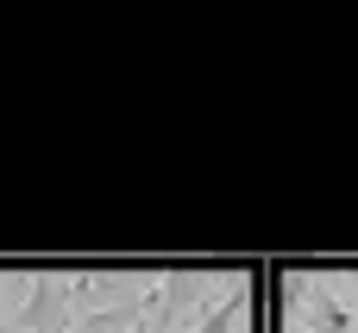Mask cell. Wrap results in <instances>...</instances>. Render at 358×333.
<instances>
[{
  "instance_id": "1",
  "label": "cell",
  "mask_w": 358,
  "mask_h": 333,
  "mask_svg": "<svg viewBox=\"0 0 358 333\" xmlns=\"http://www.w3.org/2000/svg\"><path fill=\"white\" fill-rule=\"evenodd\" d=\"M69 315H76V277H63V271L25 277V302L13 315L19 333H69Z\"/></svg>"
},
{
  "instance_id": "2",
  "label": "cell",
  "mask_w": 358,
  "mask_h": 333,
  "mask_svg": "<svg viewBox=\"0 0 358 333\" xmlns=\"http://www.w3.org/2000/svg\"><path fill=\"white\" fill-rule=\"evenodd\" d=\"M296 296H308V333H358L352 302L334 296V283H308V277H289Z\"/></svg>"
},
{
  "instance_id": "3",
  "label": "cell",
  "mask_w": 358,
  "mask_h": 333,
  "mask_svg": "<svg viewBox=\"0 0 358 333\" xmlns=\"http://www.w3.org/2000/svg\"><path fill=\"white\" fill-rule=\"evenodd\" d=\"M239 302H245V283H227V296L208 302V315L195 321V333H233L239 327Z\"/></svg>"
},
{
  "instance_id": "4",
  "label": "cell",
  "mask_w": 358,
  "mask_h": 333,
  "mask_svg": "<svg viewBox=\"0 0 358 333\" xmlns=\"http://www.w3.org/2000/svg\"><path fill=\"white\" fill-rule=\"evenodd\" d=\"M157 302H164V290L151 283V290H145V309L132 315V327H126V333H151V309H157Z\"/></svg>"
},
{
  "instance_id": "5",
  "label": "cell",
  "mask_w": 358,
  "mask_h": 333,
  "mask_svg": "<svg viewBox=\"0 0 358 333\" xmlns=\"http://www.w3.org/2000/svg\"><path fill=\"white\" fill-rule=\"evenodd\" d=\"M352 315H358V302H352Z\"/></svg>"
},
{
  "instance_id": "6",
  "label": "cell",
  "mask_w": 358,
  "mask_h": 333,
  "mask_svg": "<svg viewBox=\"0 0 358 333\" xmlns=\"http://www.w3.org/2000/svg\"><path fill=\"white\" fill-rule=\"evenodd\" d=\"M69 333H76V327H69Z\"/></svg>"
}]
</instances>
